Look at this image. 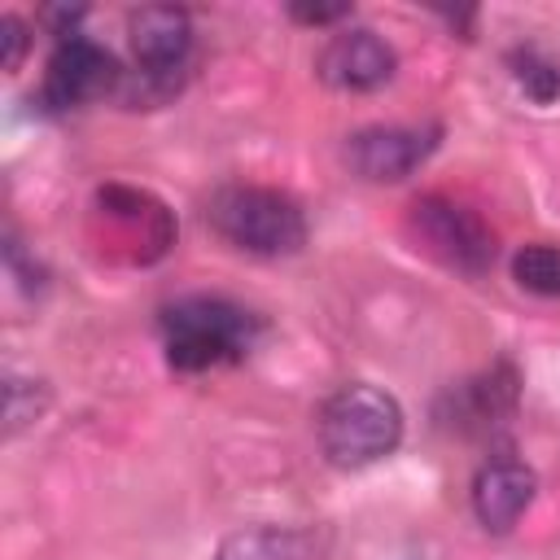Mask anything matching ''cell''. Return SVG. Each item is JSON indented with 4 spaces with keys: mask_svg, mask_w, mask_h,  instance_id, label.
Here are the masks:
<instances>
[{
    "mask_svg": "<svg viewBox=\"0 0 560 560\" xmlns=\"http://www.w3.org/2000/svg\"><path fill=\"white\" fill-rule=\"evenodd\" d=\"M512 280L538 298H560V245H521L512 254Z\"/></svg>",
    "mask_w": 560,
    "mask_h": 560,
    "instance_id": "5bb4252c",
    "label": "cell"
},
{
    "mask_svg": "<svg viewBox=\"0 0 560 560\" xmlns=\"http://www.w3.org/2000/svg\"><path fill=\"white\" fill-rule=\"evenodd\" d=\"M122 88V70L118 61L92 44L88 35H66L57 39L52 57H48V70H44V88H39V101L44 109L61 114V109H79L105 92H118Z\"/></svg>",
    "mask_w": 560,
    "mask_h": 560,
    "instance_id": "52a82bcc",
    "label": "cell"
},
{
    "mask_svg": "<svg viewBox=\"0 0 560 560\" xmlns=\"http://www.w3.org/2000/svg\"><path fill=\"white\" fill-rule=\"evenodd\" d=\"M534 490H538V477L529 464L512 455L486 459L472 477V512L490 534H508L521 521V512L534 503Z\"/></svg>",
    "mask_w": 560,
    "mask_h": 560,
    "instance_id": "30bf717a",
    "label": "cell"
},
{
    "mask_svg": "<svg viewBox=\"0 0 560 560\" xmlns=\"http://www.w3.org/2000/svg\"><path fill=\"white\" fill-rule=\"evenodd\" d=\"M315 70H319V79H324L328 88H337V92H376V88H385V83L394 79L398 57H394V48H389L376 31L350 26V31H337V35L319 48Z\"/></svg>",
    "mask_w": 560,
    "mask_h": 560,
    "instance_id": "ba28073f",
    "label": "cell"
},
{
    "mask_svg": "<svg viewBox=\"0 0 560 560\" xmlns=\"http://www.w3.org/2000/svg\"><path fill=\"white\" fill-rule=\"evenodd\" d=\"M516 394H521L516 368L512 363H494L490 372L464 381L451 394V402H455L451 424L464 429V433H490V429H499L516 411Z\"/></svg>",
    "mask_w": 560,
    "mask_h": 560,
    "instance_id": "8fae6325",
    "label": "cell"
},
{
    "mask_svg": "<svg viewBox=\"0 0 560 560\" xmlns=\"http://www.w3.org/2000/svg\"><path fill=\"white\" fill-rule=\"evenodd\" d=\"M127 39H131V79L122 74V101L131 105H162L166 96L179 92L184 66H188V48H192V22L184 9L175 4H144L131 13L127 22Z\"/></svg>",
    "mask_w": 560,
    "mask_h": 560,
    "instance_id": "277c9868",
    "label": "cell"
},
{
    "mask_svg": "<svg viewBox=\"0 0 560 560\" xmlns=\"http://www.w3.org/2000/svg\"><path fill=\"white\" fill-rule=\"evenodd\" d=\"M0 44H4L0 66H4V70H18V66H22V57H26V44H31L26 22H22L18 13H4V18H0Z\"/></svg>",
    "mask_w": 560,
    "mask_h": 560,
    "instance_id": "9a60e30c",
    "label": "cell"
},
{
    "mask_svg": "<svg viewBox=\"0 0 560 560\" xmlns=\"http://www.w3.org/2000/svg\"><path fill=\"white\" fill-rule=\"evenodd\" d=\"M407 236L416 241V249H424L429 258H438L442 267L464 271V276H481L494 262L490 223L477 210H468L451 197H438V192L416 197L407 206Z\"/></svg>",
    "mask_w": 560,
    "mask_h": 560,
    "instance_id": "8992f818",
    "label": "cell"
},
{
    "mask_svg": "<svg viewBox=\"0 0 560 560\" xmlns=\"http://www.w3.org/2000/svg\"><path fill=\"white\" fill-rule=\"evenodd\" d=\"M438 149V127H368L346 140V162L372 184H398Z\"/></svg>",
    "mask_w": 560,
    "mask_h": 560,
    "instance_id": "9c48e42d",
    "label": "cell"
},
{
    "mask_svg": "<svg viewBox=\"0 0 560 560\" xmlns=\"http://www.w3.org/2000/svg\"><path fill=\"white\" fill-rule=\"evenodd\" d=\"M158 328H162L166 363L175 372H210L223 363H241L262 332L254 311H245L232 298H210V293H192V298L162 306Z\"/></svg>",
    "mask_w": 560,
    "mask_h": 560,
    "instance_id": "6da1fadb",
    "label": "cell"
},
{
    "mask_svg": "<svg viewBox=\"0 0 560 560\" xmlns=\"http://www.w3.org/2000/svg\"><path fill=\"white\" fill-rule=\"evenodd\" d=\"M210 223L223 241L258 258H284L306 245V214L280 188L228 184L210 197Z\"/></svg>",
    "mask_w": 560,
    "mask_h": 560,
    "instance_id": "3957f363",
    "label": "cell"
},
{
    "mask_svg": "<svg viewBox=\"0 0 560 560\" xmlns=\"http://www.w3.org/2000/svg\"><path fill=\"white\" fill-rule=\"evenodd\" d=\"M289 18H298L306 26H328V22L350 18V4H289Z\"/></svg>",
    "mask_w": 560,
    "mask_h": 560,
    "instance_id": "2e32d148",
    "label": "cell"
},
{
    "mask_svg": "<svg viewBox=\"0 0 560 560\" xmlns=\"http://www.w3.org/2000/svg\"><path fill=\"white\" fill-rule=\"evenodd\" d=\"M92 219L101 223V249L122 262H158L175 245V214L144 188L105 184L92 197Z\"/></svg>",
    "mask_w": 560,
    "mask_h": 560,
    "instance_id": "5b68a950",
    "label": "cell"
},
{
    "mask_svg": "<svg viewBox=\"0 0 560 560\" xmlns=\"http://www.w3.org/2000/svg\"><path fill=\"white\" fill-rule=\"evenodd\" d=\"M214 560H328V542L315 529H284V525H258L236 529L219 542Z\"/></svg>",
    "mask_w": 560,
    "mask_h": 560,
    "instance_id": "7c38bea8",
    "label": "cell"
},
{
    "mask_svg": "<svg viewBox=\"0 0 560 560\" xmlns=\"http://www.w3.org/2000/svg\"><path fill=\"white\" fill-rule=\"evenodd\" d=\"M402 442V407L394 394L350 381L319 407V446L337 468H368Z\"/></svg>",
    "mask_w": 560,
    "mask_h": 560,
    "instance_id": "7a4b0ae2",
    "label": "cell"
},
{
    "mask_svg": "<svg viewBox=\"0 0 560 560\" xmlns=\"http://www.w3.org/2000/svg\"><path fill=\"white\" fill-rule=\"evenodd\" d=\"M508 66H512V79H516V88L534 101V105H551V101H560V66L547 57V52H538V48H512L508 52Z\"/></svg>",
    "mask_w": 560,
    "mask_h": 560,
    "instance_id": "4fadbf2b",
    "label": "cell"
}]
</instances>
